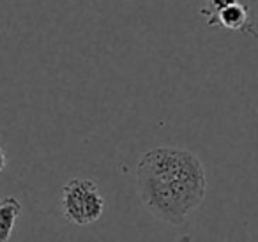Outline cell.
I'll return each mask as SVG.
<instances>
[{"mask_svg":"<svg viewBox=\"0 0 258 242\" xmlns=\"http://www.w3.org/2000/svg\"><path fill=\"white\" fill-rule=\"evenodd\" d=\"M137 186L152 216L179 226L204 202L207 175L204 163L189 150L156 147L138 161Z\"/></svg>","mask_w":258,"mask_h":242,"instance_id":"obj_1","label":"cell"},{"mask_svg":"<svg viewBox=\"0 0 258 242\" xmlns=\"http://www.w3.org/2000/svg\"><path fill=\"white\" fill-rule=\"evenodd\" d=\"M60 209L64 217L73 224L87 226L103 216L104 198L94 180L75 177L62 188Z\"/></svg>","mask_w":258,"mask_h":242,"instance_id":"obj_2","label":"cell"},{"mask_svg":"<svg viewBox=\"0 0 258 242\" xmlns=\"http://www.w3.org/2000/svg\"><path fill=\"white\" fill-rule=\"evenodd\" d=\"M207 4L200 9V15L207 18L209 27L242 32L258 39V30L247 11V6L240 0H205Z\"/></svg>","mask_w":258,"mask_h":242,"instance_id":"obj_3","label":"cell"},{"mask_svg":"<svg viewBox=\"0 0 258 242\" xmlns=\"http://www.w3.org/2000/svg\"><path fill=\"white\" fill-rule=\"evenodd\" d=\"M22 202L15 196H8L0 203V242H8L15 230L18 217L22 216Z\"/></svg>","mask_w":258,"mask_h":242,"instance_id":"obj_4","label":"cell"},{"mask_svg":"<svg viewBox=\"0 0 258 242\" xmlns=\"http://www.w3.org/2000/svg\"><path fill=\"white\" fill-rule=\"evenodd\" d=\"M6 164H8V157H6V150H2V170L6 168Z\"/></svg>","mask_w":258,"mask_h":242,"instance_id":"obj_5","label":"cell"},{"mask_svg":"<svg viewBox=\"0 0 258 242\" xmlns=\"http://www.w3.org/2000/svg\"><path fill=\"white\" fill-rule=\"evenodd\" d=\"M177 242H191V237H189V235H182V237H180Z\"/></svg>","mask_w":258,"mask_h":242,"instance_id":"obj_6","label":"cell"}]
</instances>
